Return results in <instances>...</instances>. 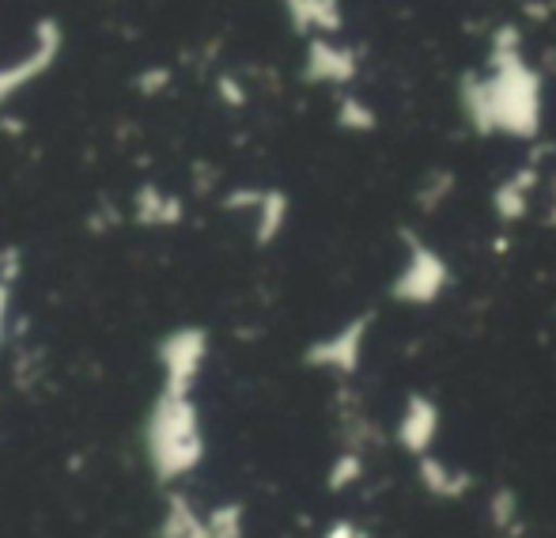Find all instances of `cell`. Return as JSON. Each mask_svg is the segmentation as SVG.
Segmentation results:
<instances>
[{
    "mask_svg": "<svg viewBox=\"0 0 556 538\" xmlns=\"http://www.w3.org/2000/svg\"><path fill=\"white\" fill-rule=\"evenodd\" d=\"M326 538H367L364 531H359V527L356 524H349V520H344V524H337L333 527V531L330 535H326Z\"/></svg>",
    "mask_w": 556,
    "mask_h": 538,
    "instance_id": "obj_7",
    "label": "cell"
},
{
    "mask_svg": "<svg viewBox=\"0 0 556 538\" xmlns=\"http://www.w3.org/2000/svg\"><path fill=\"white\" fill-rule=\"evenodd\" d=\"M489 520H492V531L515 538L522 531V501L511 486H496L489 493Z\"/></svg>",
    "mask_w": 556,
    "mask_h": 538,
    "instance_id": "obj_5",
    "label": "cell"
},
{
    "mask_svg": "<svg viewBox=\"0 0 556 538\" xmlns=\"http://www.w3.org/2000/svg\"><path fill=\"white\" fill-rule=\"evenodd\" d=\"M364 338H367V323L344 326L341 334H333V338H326L323 346H318L315 361L333 372H356L359 356H364Z\"/></svg>",
    "mask_w": 556,
    "mask_h": 538,
    "instance_id": "obj_4",
    "label": "cell"
},
{
    "mask_svg": "<svg viewBox=\"0 0 556 538\" xmlns=\"http://www.w3.org/2000/svg\"><path fill=\"white\" fill-rule=\"evenodd\" d=\"M446 285V270L435 254L428 251H413V262L405 266V273L397 277L394 296L409 303H432Z\"/></svg>",
    "mask_w": 556,
    "mask_h": 538,
    "instance_id": "obj_2",
    "label": "cell"
},
{
    "mask_svg": "<svg viewBox=\"0 0 556 538\" xmlns=\"http://www.w3.org/2000/svg\"><path fill=\"white\" fill-rule=\"evenodd\" d=\"M417 481L432 501H462V497L473 489V474L446 463V459H440L435 451L425 459H417Z\"/></svg>",
    "mask_w": 556,
    "mask_h": 538,
    "instance_id": "obj_3",
    "label": "cell"
},
{
    "mask_svg": "<svg viewBox=\"0 0 556 538\" xmlns=\"http://www.w3.org/2000/svg\"><path fill=\"white\" fill-rule=\"evenodd\" d=\"M359 474H364V459H359L356 451H349V455H341V459L333 463L330 486H333V489H349L352 481H359Z\"/></svg>",
    "mask_w": 556,
    "mask_h": 538,
    "instance_id": "obj_6",
    "label": "cell"
},
{
    "mask_svg": "<svg viewBox=\"0 0 556 538\" xmlns=\"http://www.w3.org/2000/svg\"><path fill=\"white\" fill-rule=\"evenodd\" d=\"M440 428H443L440 402L428 399V395H420V391H413L409 399H405L402 413H397L394 436L413 459H425V455H432V451H435Z\"/></svg>",
    "mask_w": 556,
    "mask_h": 538,
    "instance_id": "obj_1",
    "label": "cell"
}]
</instances>
